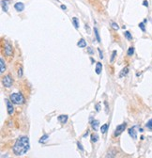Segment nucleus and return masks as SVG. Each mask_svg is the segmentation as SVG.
Masks as SVG:
<instances>
[{"instance_id": "obj_26", "label": "nucleus", "mask_w": 152, "mask_h": 158, "mask_svg": "<svg viewBox=\"0 0 152 158\" xmlns=\"http://www.w3.org/2000/svg\"><path fill=\"white\" fill-rule=\"evenodd\" d=\"M116 51H113V54H112V58L111 59H110V62L113 63L114 62V60H115V58H116Z\"/></svg>"}, {"instance_id": "obj_7", "label": "nucleus", "mask_w": 152, "mask_h": 158, "mask_svg": "<svg viewBox=\"0 0 152 158\" xmlns=\"http://www.w3.org/2000/svg\"><path fill=\"white\" fill-rule=\"evenodd\" d=\"M135 128H136V126L130 127V129H129V135H130V137H133V139H136V138H137V132H136Z\"/></svg>"}, {"instance_id": "obj_24", "label": "nucleus", "mask_w": 152, "mask_h": 158, "mask_svg": "<svg viewBox=\"0 0 152 158\" xmlns=\"http://www.w3.org/2000/svg\"><path fill=\"white\" fill-rule=\"evenodd\" d=\"M146 126H147V128H148V129H152V119H150V120L147 122Z\"/></svg>"}, {"instance_id": "obj_3", "label": "nucleus", "mask_w": 152, "mask_h": 158, "mask_svg": "<svg viewBox=\"0 0 152 158\" xmlns=\"http://www.w3.org/2000/svg\"><path fill=\"white\" fill-rule=\"evenodd\" d=\"M126 127H127V123H126V122H124V123H122V124H120V125H117V127H116V130H115L114 136H115V137L120 136V135L125 131Z\"/></svg>"}, {"instance_id": "obj_13", "label": "nucleus", "mask_w": 152, "mask_h": 158, "mask_svg": "<svg viewBox=\"0 0 152 158\" xmlns=\"http://www.w3.org/2000/svg\"><path fill=\"white\" fill-rule=\"evenodd\" d=\"M128 72H129V68L125 67L123 70H122V71H121L120 74H119V77H120V78H122V77H124L125 75H127V74H128Z\"/></svg>"}, {"instance_id": "obj_16", "label": "nucleus", "mask_w": 152, "mask_h": 158, "mask_svg": "<svg viewBox=\"0 0 152 158\" xmlns=\"http://www.w3.org/2000/svg\"><path fill=\"white\" fill-rule=\"evenodd\" d=\"M49 138V136L48 135H43V136H42V137H41V138H39V143H44V142H46L47 141V139Z\"/></svg>"}, {"instance_id": "obj_17", "label": "nucleus", "mask_w": 152, "mask_h": 158, "mask_svg": "<svg viewBox=\"0 0 152 158\" xmlns=\"http://www.w3.org/2000/svg\"><path fill=\"white\" fill-rule=\"evenodd\" d=\"M77 45L79 46V47H85V46H87V42H85V41H84V39H81V40L78 41Z\"/></svg>"}, {"instance_id": "obj_35", "label": "nucleus", "mask_w": 152, "mask_h": 158, "mask_svg": "<svg viewBox=\"0 0 152 158\" xmlns=\"http://www.w3.org/2000/svg\"><path fill=\"white\" fill-rule=\"evenodd\" d=\"M61 9H62V10H66V9H67V8H66V6H64V5H61Z\"/></svg>"}, {"instance_id": "obj_25", "label": "nucleus", "mask_w": 152, "mask_h": 158, "mask_svg": "<svg viewBox=\"0 0 152 158\" xmlns=\"http://www.w3.org/2000/svg\"><path fill=\"white\" fill-rule=\"evenodd\" d=\"M139 27L141 28V30H142L143 32H146V27H145V23L143 22V23H140L139 24Z\"/></svg>"}, {"instance_id": "obj_32", "label": "nucleus", "mask_w": 152, "mask_h": 158, "mask_svg": "<svg viewBox=\"0 0 152 158\" xmlns=\"http://www.w3.org/2000/svg\"><path fill=\"white\" fill-rule=\"evenodd\" d=\"M87 52H88V54H90V55H92L93 54V50H92V48L91 47H87Z\"/></svg>"}, {"instance_id": "obj_6", "label": "nucleus", "mask_w": 152, "mask_h": 158, "mask_svg": "<svg viewBox=\"0 0 152 158\" xmlns=\"http://www.w3.org/2000/svg\"><path fill=\"white\" fill-rule=\"evenodd\" d=\"M5 55L8 56V57H10V56L12 55V46L10 45L8 41L5 44Z\"/></svg>"}, {"instance_id": "obj_21", "label": "nucleus", "mask_w": 152, "mask_h": 158, "mask_svg": "<svg viewBox=\"0 0 152 158\" xmlns=\"http://www.w3.org/2000/svg\"><path fill=\"white\" fill-rule=\"evenodd\" d=\"M72 24H73V26H74V27L76 29L79 27V24H78V19L76 18V17H73V18H72Z\"/></svg>"}, {"instance_id": "obj_34", "label": "nucleus", "mask_w": 152, "mask_h": 158, "mask_svg": "<svg viewBox=\"0 0 152 158\" xmlns=\"http://www.w3.org/2000/svg\"><path fill=\"white\" fill-rule=\"evenodd\" d=\"M104 105H105V108H106V113H108V105H107V102H104Z\"/></svg>"}, {"instance_id": "obj_2", "label": "nucleus", "mask_w": 152, "mask_h": 158, "mask_svg": "<svg viewBox=\"0 0 152 158\" xmlns=\"http://www.w3.org/2000/svg\"><path fill=\"white\" fill-rule=\"evenodd\" d=\"M10 99L13 104L16 105H23L25 103V99L21 93H11L10 96Z\"/></svg>"}, {"instance_id": "obj_10", "label": "nucleus", "mask_w": 152, "mask_h": 158, "mask_svg": "<svg viewBox=\"0 0 152 158\" xmlns=\"http://www.w3.org/2000/svg\"><path fill=\"white\" fill-rule=\"evenodd\" d=\"M90 122H91V126L92 128L95 130V132L97 131V130L99 129V124H100V121L97 120H90Z\"/></svg>"}, {"instance_id": "obj_20", "label": "nucleus", "mask_w": 152, "mask_h": 158, "mask_svg": "<svg viewBox=\"0 0 152 158\" xmlns=\"http://www.w3.org/2000/svg\"><path fill=\"white\" fill-rule=\"evenodd\" d=\"M91 140H92V142L98 141V140H99V136H98V134H96V133L92 134L91 135Z\"/></svg>"}, {"instance_id": "obj_11", "label": "nucleus", "mask_w": 152, "mask_h": 158, "mask_svg": "<svg viewBox=\"0 0 152 158\" xmlns=\"http://www.w3.org/2000/svg\"><path fill=\"white\" fill-rule=\"evenodd\" d=\"M102 71V64L101 62H98L96 64V67H95V72L97 74H100Z\"/></svg>"}, {"instance_id": "obj_28", "label": "nucleus", "mask_w": 152, "mask_h": 158, "mask_svg": "<svg viewBox=\"0 0 152 158\" xmlns=\"http://www.w3.org/2000/svg\"><path fill=\"white\" fill-rule=\"evenodd\" d=\"M18 76H19V77L23 76V69H22V68H20L19 71H18Z\"/></svg>"}, {"instance_id": "obj_33", "label": "nucleus", "mask_w": 152, "mask_h": 158, "mask_svg": "<svg viewBox=\"0 0 152 158\" xmlns=\"http://www.w3.org/2000/svg\"><path fill=\"white\" fill-rule=\"evenodd\" d=\"M143 5L145 6V7H148V2H147V0H144V2H143Z\"/></svg>"}, {"instance_id": "obj_22", "label": "nucleus", "mask_w": 152, "mask_h": 158, "mask_svg": "<svg viewBox=\"0 0 152 158\" xmlns=\"http://www.w3.org/2000/svg\"><path fill=\"white\" fill-rule=\"evenodd\" d=\"M124 35H125V37H126L127 39H128L129 41H131V40H133V36H131V34H130L129 31H125Z\"/></svg>"}, {"instance_id": "obj_4", "label": "nucleus", "mask_w": 152, "mask_h": 158, "mask_svg": "<svg viewBox=\"0 0 152 158\" xmlns=\"http://www.w3.org/2000/svg\"><path fill=\"white\" fill-rule=\"evenodd\" d=\"M2 82H3V85H4L6 88H10L12 85V78L10 77V74H8V75H5V76L2 78Z\"/></svg>"}, {"instance_id": "obj_27", "label": "nucleus", "mask_w": 152, "mask_h": 158, "mask_svg": "<svg viewBox=\"0 0 152 158\" xmlns=\"http://www.w3.org/2000/svg\"><path fill=\"white\" fill-rule=\"evenodd\" d=\"M111 26H112V27H113V29H115V30H118V29H119L118 25L116 24V23H114V22L111 24Z\"/></svg>"}, {"instance_id": "obj_1", "label": "nucleus", "mask_w": 152, "mask_h": 158, "mask_svg": "<svg viewBox=\"0 0 152 158\" xmlns=\"http://www.w3.org/2000/svg\"><path fill=\"white\" fill-rule=\"evenodd\" d=\"M30 148L29 144V138L27 137H20L17 139L15 144L12 147V151L14 153L15 155H24V153H27Z\"/></svg>"}, {"instance_id": "obj_30", "label": "nucleus", "mask_w": 152, "mask_h": 158, "mask_svg": "<svg viewBox=\"0 0 152 158\" xmlns=\"http://www.w3.org/2000/svg\"><path fill=\"white\" fill-rule=\"evenodd\" d=\"M77 146H78V148L80 149V150H81V151H84V148H83V146H82V144L80 143V142H77Z\"/></svg>"}, {"instance_id": "obj_9", "label": "nucleus", "mask_w": 152, "mask_h": 158, "mask_svg": "<svg viewBox=\"0 0 152 158\" xmlns=\"http://www.w3.org/2000/svg\"><path fill=\"white\" fill-rule=\"evenodd\" d=\"M14 8H15V10H16L17 11H23V10H24V5L23 4V3L18 2L14 5Z\"/></svg>"}, {"instance_id": "obj_19", "label": "nucleus", "mask_w": 152, "mask_h": 158, "mask_svg": "<svg viewBox=\"0 0 152 158\" xmlns=\"http://www.w3.org/2000/svg\"><path fill=\"white\" fill-rule=\"evenodd\" d=\"M94 32H95V36H96V40L98 42H101V38H100V34L99 31H98V28L97 27H94Z\"/></svg>"}, {"instance_id": "obj_29", "label": "nucleus", "mask_w": 152, "mask_h": 158, "mask_svg": "<svg viewBox=\"0 0 152 158\" xmlns=\"http://www.w3.org/2000/svg\"><path fill=\"white\" fill-rule=\"evenodd\" d=\"M98 51H99V54H100V58L102 59V58H103V54H102V52H101V50L100 48H98Z\"/></svg>"}, {"instance_id": "obj_15", "label": "nucleus", "mask_w": 152, "mask_h": 158, "mask_svg": "<svg viewBox=\"0 0 152 158\" xmlns=\"http://www.w3.org/2000/svg\"><path fill=\"white\" fill-rule=\"evenodd\" d=\"M0 66H1V72H4L6 70V65L5 62H4V59L2 58H0Z\"/></svg>"}, {"instance_id": "obj_12", "label": "nucleus", "mask_w": 152, "mask_h": 158, "mask_svg": "<svg viewBox=\"0 0 152 158\" xmlns=\"http://www.w3.org/2000/svg\"><path fill=\"white\" fill-rule=\"evenodd\" d=\"M116 151L114 150V149H111L110 151L107 153V154H106V157L105 158H115L116 157Z\"/></svg>"}, {"instance_id": "obj_8", "label": "nucleus", "mask_w": 152, "mask_h": 158, "mask_svg": "<svg viewBox=\"0 0 152 158\" xmlns=\"http://www.w3.org/2000/svg\"><path fill=\"white\" fill-rule=\"evenodd\" d=\"M68 119H69V116L68 115H60L58 116L57 120L60 121V123H62V124H65L66 122H67Z\"/></svg>"}, {"instance_id": "obj_14", "label": "nucleus", "mask_w": 152, "mask_h": 158, "mask_svg": "<svg viewBox=\"0 0 152 158\" xmlns=\"http://www.w3.org/2000/svg\"><path fill=\"white\" fill-rule=\"evenodd\" d=\"M1 3H2L3 10L5 12H8V3H9V0H2Z\"/></svg>"}, {"instance_id": "obj_31", "label": "nucleus", "mask_w": 152, "mask_h": 158, "mask_svg": "<svg viewBox=\"0 0 152 158\" xmlns=\"http://www.w3.org/2000/svg\"><path fill=\"white\" fill-rule=\"evenodd\" d=\"M95 108H96V110L99 112V111L101 110V105H100V104H97L96 106H95Z\"/></svg>"}, {"instance_id": "obj_18", "label": "nucleus", "mask_w": 152, "mask_h": 158, "mask_svg": "<svg viewBox=\"0 0 152 158\" xmlns=\"http://www.w3.org/2000/svg\"><path fill=\"white\" fill-rule=\"evenodd\" d=\"M108 130V123H105V124H102V126L101 127V131L102 134H105Z\"/></svg>"}, {"instance_id": "obj_36", "label": "nucleus", "mask_w": 152, "mask_h": 158, "mask_svg": "<svg viewBox=\"0 0 152 158\" xmlns=\"http://www.w3.org/2000/svg\"><path fill=\"white\" fill-rule=\"evenodd\" d=\"M87 135H88V131H87V133H85V134H84V137H87Z\"/></svg>"}, {"instance_id": "obj_23", "label": "nucleus", "mask_w": 152, "mask_h": 158, "mask_svg": "<svg viewBox=\"0 0 152 158\" xmlns=\"http://www.w3.org/2000/svg\"><path fill=\"white\" fill-rule=\"evenodd\" d=\"M127 54H128V56L131 57V56H133V54H134V48H133V47H130V48H129L128 53H127Z\"/></svg>"}, {"instance_id": "obj_5", "label": "nucleus", "mask_w": 152, "mask_h": 158, "mask_svg": "<svg viewBox=\"0 0 152 158\" xmlns=\"http://www.w3.org/2000/svg\"><path fill=\"white\" fill-rule=\"evenodd\" d=\"M5 102H6V105H7V110L9 115H12L13 112H14V107L12 105V103L10 102L9 99H5Z\"/></svg>"}]
</instances>
